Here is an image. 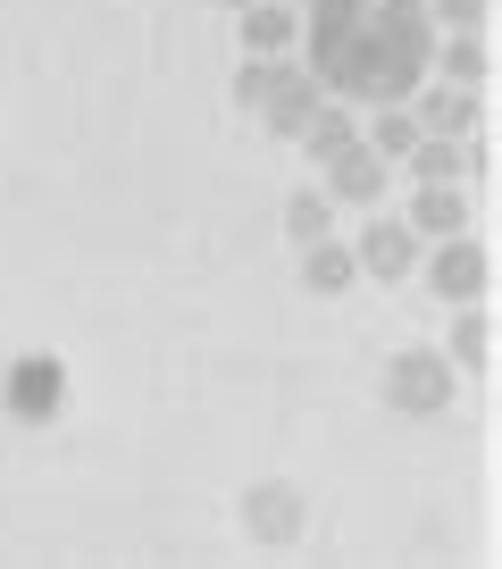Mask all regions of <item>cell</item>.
I'll return each mask as SVG.
<instances>
[{
	"label": "cell",
	"instance_id": "16",
	"mask_svg": "<svg viewBox=\"0 0 502 569\" xmlns=\"http://www.w3.org/2000/svg\"><path fill=\"white\" fill-rule=\"evenodd\" d=\"M452 377H478L485 369V310L478 302H469V310H452Z\"/></svg>",
	"mask_w": 502,
	"mask_h": 569
},
{
	"label": "cell",
	"instance_id": "11",
	"mask_svg": "<svg viewBox=\"0 0 502 569\" xmlns=\"http://www.w3.org/2000/svg\"><path fill=\"white\" fill-rule=\"evenodd\" d=\"M302 284H310V293H343V284H360L352 243H335V234H327V243H310V251H302Z\"/></svg>",
	"mask_w": 502,
	"mask_h": 569
},
{
	"label": "cell",
	"instance_id": "2",
	"mask_svg": "<svg viewBox=\"0 0 502 569\" xmlns=\"http://www.w3.org/2000/svg\"><path fill=\"white\" fill-rule=\"evenodd\" d=\"M234 101H243V109H260L277 142H293V134H302V126L327 109V92H319V76H310V68H293V59H251V68L234 76Z\"/></svg>",
	"mask_w": 502,
	"mask_h": 569
},
{
	"label": "cell",
	"instance_id": "15",
	"mask_svg": "<svg viewBox=\"0 0 502 569\" xmlns=\"http://www.w3.org/2000/svg\"><path fill=\"white\" fill-rule=\"evenodd\" d=\"M360 142H369L376 160L394 168L402 151H411V142H419V118H411V101H402V109H376V118H369V134H360Z\"/></svg>",
	"mask_w": 502,
	"mask_h": 569
},
{
	"label": "cell",
	"instance_id": "13",
	"mask_svg": "<svg viewBox=\"0 0 502 569\" xmlns=\"http://www.w3.org/2000/svg\"><path fill=\"white\" fill-rule=\"evenodd\" d=\"M327 227H335V201H327L319 184H302V193L285 201V243L310 251V243H327Z\"/></svg>",
	"mask_w": 502,
	"mask_h": 569
},
{
	"label": "cell",
	"instance_id": "6",
	"mask_svg": "<svg viewBox=\"0 0 502 569\" xmlns=\"http://www.w3.org/2000/svg\"><path fill=\"white\" fill-rule=\"evenodd\" d=\"M485 268H494V260H485L469 234H452V243H435V251H428V284L444 293L452 310H469V302L485 293Z\"/></svg>",
	"mask_w": 502,
	"mask_h": 569
},
{
	"label": "cell",
	"instance_id": "3",
	"mask_svg": "<svg viewBox=\"0 0 502 569\" xmlns=\"http://www.w3.org/2000/svg\"><path fill=\"white\" fill-rule=\"evenodd\" d=\"M452 360L444 352H428V343H411V352H394L385 360V402L402 410V419H435V410L452 402Z\"/></svg>",
	"mask_w": 502,
	"mask_h": 569
},
{
	"label": "cell",
	"instance_id": "1",
	"mask_svg": "<svg viewBox=\"0 0 502 569\" xmlns=\"http://www.w3.org/2000/svg\"><path fill=\"white\" fill-rule=\"evenodd\" d=\"M302 68L327 101L402 109L435 68V18L428 0H310L302 18Z\"/></svg>",
	"mask_w": 502,
	"mask_h": 569
},
{
	"label": "cell",
	"instance_id": "17",
	"mask_svg": "<svg viewBox=\"0 0 502 569\" xmlns=\"http://www.w3.org/2000/svg\"><path fill=\"white\" fill-rule=\"evenodd\" d=\"M428 18H435V34H478L485 0H428Z\"/></svg>",
	"mask_w": 502,
	"mask_h": 569
},
{
	"label": "cell",
	"instance_id": "18",
	"mask_svg": "<svg viewBox=\"0 0 502 569\" xmlns=\"http://www.w3.org/2000/svg\"><path fill=\"white\" fill-rule=\"evenodd\" d=\"M9 410H51V369H18L9 377Z\"/></svg>",
	"mask_w": 502,
	"mask_h": 569
},
{
	"label": "cell",
	"instance_id": "4",
	"mask_svg": "<svg viewBox=\"0 0 502 569\" xmlns=\"http://www.w3.org/2000/svg\"><path fill=\"white\" fill-rule=\"evenodd\" d=\"M302 519H310V502H302V486H285V478H260L243 495V528L260 536V545H293Z\"/></svg>",
	"mask_w": 502,
	"mask_h": 569
},
{
	"label": "cell",
	"instance_id": "19",
	"mask_svg": "<svg viewBox=\"0 0 502 569\" xmlns=\"http://www.w3.org/2000/svg\"><path fill=\"white\" fill-rule=\"evenodd\" d=\"M227 9H234V18H243V9H260V0H227Z\"/></svg>",
	"mask_w": 502,
	"mask_h": 569
},
{
	"label": "cell",
	"instance_id": "9",
	"mask_svg": "<svg viewBox=\"0 0 502 569\" xmlns=\"http://www.w3.org/2000/svg\"><path fill=\"white\" fill-rule=\"evenodd\" d=\"M402 227H411L419 243H452V234H469V193L461 184H419Z\"/></svg>",
	"mask_w": 502,
	"mask_h": 569
},
{
	"label": "cell",
	"instance_id": "20",
	"mask_svg": "<svg viewBox=\"0 0 502 569\" xmlns=\"http://www.w3.org/2000/svg\"><path fill=\"white\" fill-rule=\"evenodd\" d=\"M293 9H302V0H293Z\"/></svg>",
	"mask_w": 502,
	"mask_h": 569
},
{
	"label": "cell",
	"instance_id": "5",
	"mask_svg": "<svg viewBox=\"0 0 502 569\" xmlns=\"http://www.w3.org/2000/svg\"><path fill=\"white\" fill-rule=\"evenodd\" d=\"M385 177H394V168L376 160L369 142H343L335 160H327V184H319V193L335 201V210H369V201L385 193Z\"/></svg>",
	"mask_w": 502,
	"mask_h": 569
},
{
	"label": "cell",
	"instance_id": "14",
	"mask_svg": "<svg viewBox=\"0 0 502 569\" xmlns=\"http://www.w3.org/2000/svg\"><path fill=\"white\" fill-rule=\"evenodd\" d=\"M435 59H444V84L461 92L485 84V34H435Z\"/></svg>",
	"mask_w": 502,
	"mask_h": 569
},
{
	"label": "cell",
	"instance_id": "7",
	"mask_svg": "<svg viewBox=\"0 0 502 569\" xmlns=\"http://www.w3.org/2000/svg\"><path fill=\"white\" fill-rule=\"evenodd\" d=\"M352 260H360V277H411L419 268V234L402 227V218H369V227H360V243H352Z\"/></svg>",
	"mask_w": 502,
	"mask_h": 569
},
{
	"label": "cell",
	"instance_id": "8",
	"mask_svg": "<svg viewBox=\"0 0 502 569\" xmlns=\"http://www.w3.org/2000/svg\"><path fill=\"white\" fill-rule=\"evenodd\" d=\"M411 118H419V134H435V142H469V134H478V92H461V84H419Z\"/></svg>",
	"mask_w": 502,
	"mask_h": 569
},
{
	"label": "cell",
	"instance_id": "10",
	"mask_svg": "<svg viewBox=\"0 0 502 569\" xmlns=\"http://www.w3.org/2000/svg\"><path fill=\"white\" fill-rule=\"evenodd\" d=\"M293 42H302V9H293V0H260V9H243V51L251 59H293Z\"/></svg>",
	"mask_w": 502,
	"mask_h": 569
},
{
	"label": "cell",
	"instance_id": "12",
	"mask_svg": "<svg viewBox=\"0 0 502 569\" xmlns=\"http://www.w3.org/2000/svg\"><path fill=\"white\" fill-rule=\"evenodd\" d=\"M293 142H302L310 160L327 168V160H335V151H343V142H360V118H352V109H343V101H327V109H319V118H310V126H302V134H293Z\"/></svg>",
	"mask_w": 502,
	"mask_h": 569
}]
</instances>
